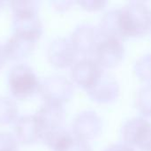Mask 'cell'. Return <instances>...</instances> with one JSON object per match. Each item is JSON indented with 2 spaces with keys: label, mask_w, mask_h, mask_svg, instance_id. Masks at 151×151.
Segmentation results:
<instances>
[{
  "label": "cell",
  "mask_w": 151,
  "mask_h": 151,
  "mask_svg": "<svg viewBox=\"0 0 151 151\" xmlns=\"http://www.w3.org/2000/svg\"><path fill=\"white\" fill-rule=\"evenodd\" d=\"M120 38L138 37L151 30V8L144 2L131 1L117 8Z\"/></svg>",
  "instance_id": "6da1fadb"
},
{
  "label": "cell",
  "mask_w": 151,
  "mask_h": 151,
  "mask_svg": "<svg viewBox=\"0 0 151 151\" xmlns=\"http://www.w3.org/2000/svg\"><path fill=\"white\" fill-rule=\"evenodd\" d=\"M13 11L14 33L38 39L42 32V21L37 14L39 3L37 1H12Z\"/></svg>",
  "instance_id": "7a4b0ae2"
},
{
  "label": "cell",
  "mask_w": 151,
  "mask_h": 151,
  "mask_svg": "<svg viewBox=\"0 0 151 151\" xmlns=\"http://www.w3.org/2000/svg\"><path fill=\"white\" fill-rule=\"evenodd\" d=\"M8 82L12 94L19 99L31 96L39 90L41 83L35 71L25 64H19L11 68Z\"/></svg>",
  "instance_id": "3957f363"
},
{
  "label": "cell",
  "mask_w": 151,
  "mask_h": 151,
  "mask_svg": "<svg viewBox=\"0 0 151 151\" xmlns=\"http://www.w3.org/2000/svg\"><path fill=\"white\" fill-rule=\"evenodd\" d=\"M124 143L142 151H151V124L141 117L127 120L121 127Z\"/></svg>",
  "instance_id": "277c9868"
},
{
  "label": "cell",
  "mask_w": 151,
  "mask_h": 151,
  "mask_svg": "<svg viewBox=\"0 0 151 151\" xmlns=\"http://www.w3.org/2000/svg\"><path fill=\"white\" fill-rule=\"evenodd\" d=\"M45 103L64 104L68 102L73 94V83L65 76L51 75L45 78L38 90Z\"/></svg>",
  "instance_id": "5b68a950"
},
{
  "label": "cell",
  "mask_w": 151,
  "mask_h": 151,
  "mask_svg": "<svg viewBox=\"0 0 151 151\" xmlns=\"http://www.w3.org/2000/svg\"><path fill=\"white\" fill-rule=\"evenodd\" d=\"M104 73L103 67L95 58H83L73 65L71 75L77 85L88 91L98 82Z\"/></svg>",
  "instance_id": "8992f818"
},
{
  "label": "cell",
  "mask_w": 151,
  "mask_h": 151,
  "mask_svg": "<svg viewBox=\"0 0 151 151\" xmlns=\"http://www.w3.org/2000/svg\"><path fill=\"white\" fill-rule=\"evenodd\" d=\"M96 61L103 68H113L123 59L125 47L121 39L101 38L94 52Z\"/></svg>",
  "instance_id": "52a82bcc"
},
{
  "label": "cell",
  "mask_w": 151,
  "mask_h": 151,
  "mask_svg": "<svg viewBox=\"0 0 151 151\" xmlns=\"http://www.w3.org/2000/svg\"><path fill=\"white\" fill-rule=\"evenodd\" d=\"M72 129L76 137L88 142L101 134L103 120L95 111H82L74 117Z\"/></svg>",
  "instance_id": "ba28073f"
},
{
  "label": "cell",
  "mask_w": 151,
  "mask_h": 151,
  "mask_svg": "<svg viewBox=\"0 0 151 151\" xmlns=\"http://www.w3.org/2000/svg\"><path fill=\"white\" fill-rule=\"evenodd\" d=\"M100 39L96 27L88 23H81L73 29L70 40L77 53L87 56L95 52Z\"/></svg>",
  "instance_id": "9c48e42d"
},
{
  "label": "cell",
  "mask_w": 151,
  "mask_h": 151,
  "mask_svg": "<svg viewBox=\"0 0 151 151\" xmlns=\"http://www.w3.org/2000/svg\"><path fill=\"white\" fill-rule=\"evenodd\" d=\"M76 55L77 52L71 40L65 37H56L48 45V58L57 67L65 68L73 65L75 63Z\"/></svg>",
  "instance_id": "30bf717a"
},
{
  "label": "cell",
  "mask_w": 151,
  "mask_h": 151,
  "mask_svg": "<svg viewBox=\"0 0 151 151\" xmlns=\"http://www.w3.org/2000/svg\"><path fill=\"white\" fill-rule=\"evenodd\" d=\"M88 96L98 104H111L119 95V85L111 73H104L98 82L87 91Z\"/></svg>",
  "instance_id": "8fae6325"
},
{
  "label": "cell",
  "mask_w": 151,
  "mask_h": 151,
  "mask_svg": "<svg viewBox=\"0 0 151 151\" xmlns=\"http://www.w3.org/2000/svg\"><path fill=\"white\" fill-rule=\"evenodd\" d=\"M35 117L38 119L44 134L49 131L62 127L65 113L62 104L45 103L37 111Z\"/></svg>",
  "instance_id": "7c38bea8"
},
{
  "label": "cell",
  "mask_w": 151,
  "mask_h": 151,
  "mask_svg": "<svg viewBox=\"0 0 151 151\" xmlns=\"http://www.w3.org/2000/svg\"><path fill=\"white\" fill-rule=\"evenodd\" d=\"M16 139L22 143L29 144L42 138V128L35 115H24L19 117L14 125Z\"/></svg>",
  "instance_id": "4fadbf2b"
},
{
  "label": "cell",
  "mask_w": 151,
  "mask_h": 151,
  "mask_svg": "<svg viewBox=\"0 0 151 151\" xmlns=\"http://www.w3.org/2000/svg\"><path fill=\"white\" fill-rule=\"evenodd\" d=\"M36 39L14 33L4 44L7 58L18 60L29 56L35 47Z\"/></svg>",
  "instance_id": "5bb4252c"
},
{
  "label": "cell",
  "mask_w": 151,
  "mask_h": 151,
  "mask_svg": "<svg viewBox=\"0 0 151 151\" xmlns=\"http://www.w3.org/2000/svg\"><path fill=\"white\" fill-rule=\"evenodd\" d=\"M134 101L136 108L142 115L151 117V83L139 88Z\"/></svg>",
  "instance_id": "9a60e30c"
},
{
  "label": "cell",
  "mask_w": 151,
  "mask_h": 151,
  "mask_svg": "<svg viewBox=\"0 0 151 151\" xmlns=\"http://www.w3.org/2000/svg\"><path fill=\"white\" fill-rule=\"evenodd\" d=\"M53 151H92L87 141L76 137L70 133Z\"/></svg>",
  "instance_id": "2e32d148"
},
{
  "label": "cell",
  "mask_w": 151,
  "mask_h": 151,
  "mask_svg": "<svg viewBox=\"0 0 151 151\" xmlns=\"http://www.w3.org/2000/svg\"><path fill=\"white\" fill-rule=\"evenodd\" d=\"M18 113L17 104L9 97L0 96V124H7L15 119Z\"/></svg>",
  "instance_id": "e0dca14e"
},
{
  "label": "cell",
  "mask_w": 151,
  "mask_h": 151,
  "mask_svg": "<svg viewBox=\"0 0 151 151\" xmlns=\"http://www.w3.org/2000/svg\"><path fill=\"white\" fill-rule=\"evenodd\" d=\"M134 70L136 76L143 81H151V53L140 57L134 63Z\"/></svg>",
  "instance_id": "ac0fdd59"
},
{
  "label": "cell",
  "mask_w": 151,
  "mask_h": 151,
  "mask_svg": "<svg viewBox=\"0 0 151 151\" xmlns=\"http://www.w3.org/2000/svg\"><path fill=\"white\" fill-rule=\"evenodd\" d=\"M0 151H18L17 139L9 133H0Z\"/></svg>",
  "instance_id": "d6986e66"
},
{
  "label": "cell",
  "mask_w": 151,
  "mask_h": 151,
  "mask_svg": "<svg viewBox=\"0 0 151 151\" xmlns=\"http://www.w3.org/2000/svg\"><path fill=\"white\" fill-rule=\"evenodd\" d=\"M77 4L87 11L94 12V11H100L104 9L107 4V2L104 0H84V1H79L77 2Z\"/></svg>",
  "instance_id": "ffe728a7"
},
{
  "label": "cell",
  "mask_w": 151,
  "mask_h": 151,
  "mask_svg": "<svg viewBox=\"0 0 151 151\" xmlns=\"http://www.w3.org/2000/svg\"><path fill=\"white\" fill-rule=\"evenodd\" d=\"M104 151H134V150L133 147H131L124 142H119V143L111 144Z\"/></svg>",
  "instance_id": "44dd1931"
},
{
  "label": "cell",
  "mask_w": 151,
  "mask_h": 151,
  "mask_svg": "<svg viewBox=\"0 0 151 151\" xmlns=\"http://www.w3.org/2000/svg\"><path fill=\"white\" fill-rule=\"evenodd\" d=\"M53 4H55V6H56L57 9H59V10H66L67 8H69L73 4V2L60 1V2H54Z\"/></svg>",
  "instance_id": "7402d4cb"
},
{
  "label": "cell",
  "mask_w": 151,
  "mask_h": 151,
  "mask_svg": "<svg viewBox=\"0 0 151 151\" xmlns=\"http://www.w3.org/2000/svg\"><path fill=\"white\" fill-rule=\"evenodd\" d=\"M6 59H7V55H6V52H5L4 45L0 43V69L4 65Z\"/></svg>",
  "instance_id": "603a6c76"
},
{
  "label": "cell",
  "mask_w": 151,
  "mask_h": 151,
  "mask_svg": "<svg viewBox=\"0 0 151 151\" xmlns=\"http://www.w3.org/2000/svg\"><path fill=\"white\" fill-rule=\"evenodd\" d=\"M4 4V1H0V8H2Z\"/></svg>",
  "instance_id": "cb8c5ba5"
}]
</instances>
